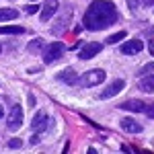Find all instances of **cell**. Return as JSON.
<instances>
[{"label": "cell", "mask_w": 154, "mask_h": 154, "mask_svg": "<svg viewBox=\"0 0 154 154\" xmlns=\"http://www.w3.org/2000/svg\"><path fill=\"white\" fill-rule=\"evenodd\" d=\"M144 113H146L150 119H154V103H152V105H146V107H144Z\"/></svg>", "instance_id": "obj_20"}, {"label": "cell", "mask_w": 154, "mask_h": 154, "mask_svg": "<svg viewBox=\"0 0 154 154\" xmlns=\"http://www.w3.org/2000/svg\"><path fill=\"white\" fill-rule=\"evenodd\" d=\"M33 2H35V0H33Z\"/></svg>", "instance_id": "obj_29"}, {"label": "cell", "mask_w": 154, "mask_h": 154, "mask_svg": "<svg viewBox=\"0 0 154 154\" xmlns=\"http://www.w3.org/2000/svg\"><path fill=\"white\" fill-rule=\"evenodd\" d=\"M144 49V43L140 39H131L128 43H121V54H125V56H134V54H140Z\"/></svg>", "instance_id": "obj_8"}, {"label": "cell", "mask_w": 154, "mask_h": 154, "mask_svg": "<svg viewBox=\"0 0 154 154\" xmlns=\"http://www.w3.org/2000/svg\"><path fill=\"white\" fill-rule=\"evenodd\" d=\"M23 107L21 105H14L11 109V113H8V119H6V128L8 130H19V128H23Z\"/></svg>", "instance_id": "obj_4"}, {"label": "cell", "mask_w": 154, "mask_h": 154, "mask_svg": "<svg viewBox=\"0 0 154 154\" xmlns=\"http://www.w3.org/2000/svg\"><path fill=\"white\" fill-rule=\"evenodd\" d=\"M23 11L27 12V14H33V12H37V11H39V6H37V4H29V6H25Z\"/></svg>", "instance_id": "obj_21"}, {"label": "cell", "mask_w": 154, "mask_h": 154, "mask_svg": "<svg viewBox=\"0 0 154 154\" xmlns=\"http://www.w3.org/2000/svg\"><path fill=\"white\" fill-rule=\"evenodd\" d=\"M27 101H29V107H35V97H33V95L27 97Z\"/></svg>", "instance_id": "obj_24"}, {"label": "cell", "mask_w": 154, "mask_h": 154, "mask_svg": "<svg viewBox=\"0 0 154 154\" xmlns=\"http://www.w3.org/2000/svg\"><path fill=\"white\" fill-rule=\"evenodd\" d=\"M17 17H19V11H14V8H0V23L2 21H12Z\"/></svg>", "instance_id": "obj_16"}, {"label": "cell", "mask_w": 154, "mask_h": 154, "mask_svg": "<svg viewBox=\"0 0 154 154\" xmlns=\"http://www.w3.org/2000/svg\"><path fill=\"white\" fill-rule=\"evenodd\" d=\"M144 107H146V105H144L140 99H130V101L121 103L119 109H123V111H131V113H140V111H144Z\"/></svg>", "instance_id": "obj_9"}, {"label": "cell", "mask_w": 154, "mask_h": 154, "mask_svg": "<svg viewBox=\"0 0 154 154\" xmlns=\"http://www.w3.org/2000/svg\"><path fill=\"white\" fill-rule=\"evenodd\" d=\"M123 86H125V82H123L121 78H117V80H113V82H111V84L105 88V91L99 95V99H111V97L119 95V93L123 91Z\"/></svg>", "instance_id": "obj_7"}, {"label": "cell", "mask_w": 154, "mask_h": 154, "mask_svg": "<svg viewBox=\"0 0 154 154\" xmlns=\"http://www.w3.org/2000/svg\"><path fill=\"white\" fill-rule=\"evenodd\" d=\"M148 49H150V54L154 56V43H148Z\"/></svg>", "instance_id": "obj_26"}, {"label": "cell", "mask_w": 154, "mask_h": 154, "mask_svg": "<svg viewBox=\"0 0 154 154\" xmlns=\"http://www.w3.org/2000/svg\"><path fill=\"white\" fill-rule=\"evenodd\" d=\"M101 49H103V43H95V41H93V43H84L82 49L78 51V58L80 60H91V58H95Z\"/></svg>", "instance_id": "obj_6"}, {"label": "cell", "mask_w": 154, "mask_h": 154, "mask_svg": "<svg viewBox=\"0 0 154 154\" xmlns=\"http://www.w3.org/2000/svg\"><path fill=\"white\" fill-rule=\"evenodd\" d=\"M49 121H48V113L45 111H39L35 117H33V121H31V130H33V134H43V131L48 130Z\"/></svg>", "instance_id": "obj_5"}, {"label": "cell", "mask_w": 154, "mask_h": 154, "mask_svg": "<svg viewBox=\"0 0 154 154\" xmlns=\"http://www.w3.org/2000/svg\"><path fill=\"white\" fill-rule=\"evenodd\" d=\"M56 11H58V0H45L41 11V21H49V17H54Z\"/></svg>", "instance_id": "obj_11"}, {"label": "cell", "mask_w": 154, "mask_h": 154, "mask_svg": "<svg viewBox=\"0 0 154 154\" xmlns=\"http://www.w3.org/2000/svg\"><path fill=\"white\" fill-rule=\"evenodd\" d=\"M58 78L62 80V82L66 84H78V74L72 70V68H66V70H62L58 74Z\"/></svg>", "instance_id": "obj_12"}, {"label": "cell", "mask_w": 154, "mask_h": 154, "mask_svg": "<svg viewBox=\"0 0 154 154\" xmlns=\"http://www.w3.org/2000/svg\"><path fill=\"white\" fill-rule=\"evenodd\" d=\"M0 51H2V45H0Z\"/></svg>", "instance_id": "obj_28"}, {"label": "cell", "mask_w": 154, "mask_h": 154, "mask_svg": "<svg viewBox=\"0 0 154 154\" xmlns=\"http://www.w3.org/2000/svg\"><path fill=\"white\" fill-rule=\"evenodd\" d=\"M125 2H128V6H130V11H138V4H140L138 0H125Z\"/></svg>", "instance_id": "obj_22"}, {"label": "cell", "mask_w": 154, "mask_h": 154, "mask_svg": "<svg viewBox=\"0 0 154 154\" xmlns=\"http://www.w3.org/2000/svg\"><path fill=\"white\" fill-rule=\"evenodd\" d=\"M2 115H4V111H2V105H0V117H2Z\"/></svg>", "instance_id": "obj_27"}, {"label": "cell", "mask_w": 154, "mask_h": 154, "mask_svg": "<svg viewBox=\"0 0 154 154\" xmlns=\"http://www.w3.org/2000/svg\"><path fill=\"white\" fill-rule=\"evenodd\" d=\"M64 51H66V45H64V43H60V41L49 43L48 48H45V51H43V62H45V64H56V62L64 56Z\"/></svg>", "instance_id": "obj_3"}, {"label": "cell", "mask_w": 154, "mask_h": 154, "mask_svg": "<svg viewBox=\"0 0 154 154\" xmlns=\"http://www.w3.org/2000/svg\"><path fill=\"white\" fill-rule=\"evenodd\" d=\"M138 86H140L142 93H154V76L152 74H150V76H144Z\"/></svg>", "instance_id": "obj_14"}, {"label": "cell", "mask_w": 154, "mask_h": 154, "mask_svg": "<svg viewBox=\"0 0 154 154\" xmlns=\"http://www.w3.org/2000/svg\"><path fill=\"white\" fill-rule=\"evenodd\" d=\"M0 33H8V35H23V33H25V27H19V25L0 27Z\"/></svg>", "instance_id": "obj_17"}, {"label": "cell", "mask_w": 154, "mask_h": 154, "mask_svg": "<svg viewBox=\"0 0 154 154\" xmlns=\"http://www.w3.org/2000/svg\"><path fill=\"white\" fill-rule=\"evenodd\" d=\"M70 17H72V11H68L66 14H62V17H60V19H58V23L54 25V29H51V31H54V35H62V33L66 31V27H64V25H68Z\"/></svg>", "instance_id": "obj_13"}, {"label": "cell", "mask_w": 154, "mask_h": 154, "mask_svg": "<svg viewBox=\"0 0 154 154\" xmlns=\"http://www.w3.org/2000/svg\"><path fill=\"white\" fill-rule=\"evenodd\" d=\"M121 128H123V131H128V134H140V131L144 130L142 125H140L138 121H134L131 117H123L121 119Z\"/></svg>", "instance_id": "obj_10"}, {"label": "cell", "mask_w": 154, "mask_h": 154, "mask_svg": "<svg viewBox=\"0 0 154 154\" xmlns=\"http://www.w3.org/2000/svg\"><path fill=\"white\" fill-rule=\"evenodd\" d=\"M119 19L117 8L113 2L109 0H95L88 4V8L82 17V23L88 31H101V29H107L111 25H115Z\"/></svg>", "instance_id": "obj_1"}, {"label": "cell", "mask_w": 154, "mask_h": 154, "mask_svg": "<svg viewBox=\"0 0 154 154\" xmlns=\"http://www.w3.org/2000/svg\"><path fill=\"white\" fill-rule=\"evenodd\" d=\"M121 39H125V31H119V33H115V35L107 37V41H105V43H113V45H115V43H119Z\"/></svg>", "instance_id": "obj_18"}, {"label": "cell", "mask_w": 154, "mask_h": 154, "mask_svg": "<svg viewBox=\"0 0 154 154\" xmlns=\"http://www.w3.org/2000/svg\"><path fill=\"white\" fill-rule=\"evenodd\" d=\"M105 70H99V68H95V70H88L84 72L82 76L78 78V84H82V86H86V88H91V86H97V84H101L103 80H105Z\"/></svg>", "instance_id": "obj_2"}, {"label": "cell", "mask_w": 154, "mask_h": 154, "mask_svg": "<svg viewBox=\"0 0 154 154\" xmlns=\"http://www.w3.org/2000/svg\"><path fill=\"white\" fill-rule=\"evenodd\" d=\"M43 48H45V41H43L41 37H35V39H33V41L27 45V49H29L31 54H39V51H41Z\"/></svg>", "instance_id": "obj_15"}, {"label": "cell", "mask_w": 154, "mask_h": 154, "mask_svg": "<svg viewBox=\"0 0 154 154\" xmlns=\"http://www.w3.org/2000/svg\"><path fill=\"white\" fill-rule=\"evenodd\" d=\"M21 144H23V140H19V138H11V140H8V148H11V150H19Z\"/></svg>", "instance_id": "obj_19"}, {"label": "cell", "mask_w": 154, "mask_h": 154, "mask_svg": "<svg viewBox=\"0 0 154 154\" xmlns=\"http://www.w3.org/2000/svg\"><path fill=\"white\" fill-rule=\"evenodd\" d=\"M142 72H154V64H152V62H150V64H146V66L142 68Z\"/></svg>", "instance_id": "obj_23"}, {"label": "cell", "mask_w": 154, "mask_h": 154, "mask_svg": "<svg viewBox=\"0 0 154 154\" xmlns=\"http://www.w3.org/2000/svg\"><path fill=\"white\" fill-rule=\"evenodd\" d=\"M140 2H142L144 6H152V4H154V0H140Z\"/></svg>", "instance_id": "obj_25"}]
</instances>
